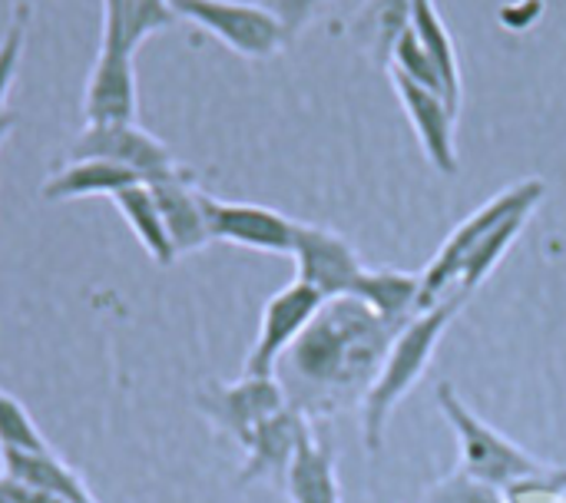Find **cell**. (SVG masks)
I'll list each match as a JSON object with an SVG mask.
<instances>
[{"instance_id": "31", "label": "cell", "mask_w": 566, "mask_h": 503, "mask_svg": "<svg viewBox=\"0 0 566 503\" xmlns=\"http://www.w3.org/2000/svg\"><path fill=\"white\" fill-rule=\"evenodd\" d=\"M113 3H119V0H103V7H113Z\"/></svg>"}, {"instance_id": "11", "label": "cell", "mask_w": 566, "mask_h": 503, "mask_svg": "<svg viewBox=\"0 0 566 503\" xmlns=\"http://www.w3.org/2000/svg\"><path fill=\"white\" fill-rule=\"evenodd\" d=\"M395 83V93L415 126V136L428 156V163L441 172V176H454L461 159H458V113L444 103L441 93L424 90L411 80H405L401 73H388Z\"/></svg>"}, {"instance_id": "27", "label": "cell", "mask_w": 566, "mask_h": 503, "mask_svg": "<svg viewBox=\"0 0 566 503\" xmlns=\"http://www.w3.org/2000/svg\"><path fill=\"white\" fill-rule=\"evenodd\" d=\"M428 503H504V491H497L464 471H454L431 491Z\"/></svg>"}, {"instance_id": "6", "label": "cell", "mask_w": 566, "mask_h": 503, "mask_svg": "<svg viewBox=\"0 0 566 503\" xmlns=\"http://www.w3.org/2000/svg\"><path fill=\"white\" fill-rule=\"evenodd\" d=\"M70 159H103L129 169L139 182L153 186L172 176L189 172L176 163L169 146L156 139L153 133L139 129L136 123H113V126H83V133L73 139Z\"/></svg>"}, {"instance_id": "22", "label": "cell", "mask_w": 566, "mask_h": 503, "mask_svg": "<svg viewBox=\"0 0 566 503\" xmlns=\"http://www.w3.org/2000/svg\"><path fill=\"white\" fill-rule=\"evenodd\" d=\"M113 206L119 209L123 222L133 229V235L139 239V245L146 249V255L156 265H172L179 259L172 242H169V232L163 226V216H159V206L153 199V189L146 182H136V186H126L123 192H116Z\"/></svg>"}, {"instance_id": "14", "label": "cell", "mask_w": 566, "mask_h": 503, "mask_svg": "<svg viewBox=\"0 0 566 503\" xmlns=\"http://www.w3.org/2000/svg\"><path fill=\"white\" fill-rule=\"evenodd\" d=\"M305 431H308V418H302L292 408H285L275 418H269L252 434V441L242 448L245 451V468H242L239 481L242 484L265 481V478L285 481V471H289V464H292V458H295L298 441H302Z\"/></svg>"}, {"instance_id": "2", "label": "cell", "mask_w": 566, "mask_h": 503, "mask_svg": "<svg viewBox=\"0 0 566 503\" xmlns=\"http://www.w3.org/2000/svg\"><path fill=\"white\" fill-rule=\"evenodd\" d=\"M468 305V295L451 289L441 302H434L431 308L418 312L395 338V345L388 348V358L371 385V391L361 401V431H365V448L371 454L381 451L385 444V428L391 411L401 405V398L424 378L448 325L461 315V308Z\"/></svg>"}, {"instance_id": "20", "label": "cell", "mask_w": 566, "mask_h": 503, "mask_svg": "<svg viewBox=\"0 0 566 503\" xmlns=\"http://www.w3.org/2000/svg\"><path fill=\"white\" fill-rule=\"evenodd\" d=\"M411 30L428 50V56L438 66V76L444 83V99L448 106L461 116V96H464V80H461V56L454 46V36L438 10L434 0H411Z\"/></svg>"}, {"instance_id": "30", "label": "cell", "mask_w": 566, "mask_h": 503, "mask_svg": "<svg viewBox=\"0 0 566 503\" xmlns=\"http://www.w3.org/2000/svg\"><path fill=\"white\" fill-rule=\"evenodd\" d=\"M13 126H17V116L7 109V113H0V146L7 143V136L13 133Z\"/></svg>"}, {"instance_id": "23", "label": "cell", "mask_w": 566, "mask_h": 503, "mask_svg": "<svg viewBox=\"0 0 566 503\" xmlns=\"http://www.w3.org/2000/svg\"><path fill=\"white\" fill-rule=\"evenodd\" d=\"M537 209H521V212H514V216H507L501 226H494L488 235H484V242L471 252V259L464 262V269H461V275H458V282H454V289L458 292H464L468 298L491 279V272L504 262V255H507V249L521 239V232L527 229V222H531V216H534Z\"/></svg>"}, {"instance_id": "15", "label": "cell", "mask_w": 566, "mask_h": 503, "mask_svg": "<svg viewBox=\"0 0 566 503\" xmlns=\"http://www.w3.org/2000/svg\"><path fill=\"white\" fill-rule=\"evenodd\" d=\"M0 478L17 481V484H23L30 491L50 494V497H63V501L73 503H96L93 494L86 491L83 478L70 464H63V458H56L53 448H43V451L3 448L0 451Z\"/></svg>"}, {"instance_id": "10", "label": "cell", "mask_w": 566, "mask_h": 503, "mask_svg": "<svg viewBox=\"0 0 566 503\" xmlns=\"http://www.w3.org/2000/svg\"><path fill=\"white\" fill-rule=\"evenodd\" d=\"M206 226L212 242H229L239 249L265 252V255H292L295 242V219L255 206V202H226L216 196H202Z\"/></svg>"}, {"instance_id": "5", "label": "cell", "mask_w": 566, "mask_h": 503, "mask_svg": "<svg viewBox=\"0 0 566 503\" xmlns=\"http://www.w3.org/2000/svg\"><path fill=\"white\" fill-rule=\"evenodd\" d=\"M176 17L202 27L222 46L245 60H269L285 50L289 36L282 23L262 7L245 0H169Z\"/></svg>"}, {"instance_id": "18", "label": "cell", "mask_w": 566, "mask_h": 503, "mask_svg": "<svg viewBox=\"0 0 566 503\" xmlns=\"http://www.w3.org/2000/svg\"><path fill=\"white\" fill-rule=\"evenodd\" d=\"M139 179L116 166V163H103V159H70L63 163L40 189V196L46 202H70V199H90V196H116L126 186H136Z\"/></svg>"}, {"instance_id": "26", "label": "cell", "mask_w": 566, "mask_h": 503, "mask_svg": "<svg viewBox=\"0 0 566 503\" xmlns=\"http://www.w3.org/2000/svg\"><path fill=\"white\" fill-rule=\"evenodd\" d=\"M27 23H30V7L17 3L13 17L0 36V113H7V93L17 80L20 60H23V46H27Z\"/></svg>"}, {"instance_id": "16", "label": "cell", "mask_w": 566, "mask_h": 503, "mask_svg": "<svg viewBox=\"0 0 566 503\" xmlns=\"http://www.w3.org/2000/svg\"><path fill=\"white\" fill-rule=\"evenodd\" d=\"M352 298L368 305L381 322L405 328L421 312V275L401 269H365Z\"/></svg>"}, {"instance_id": "12", "label": "cell", "mask_w": 566, "mask_h": 503, "mask_svg": "<svg viewBox=\"0 0 566 503\" xmlns=\"http://www.w3.org/2000/svg\"><path fill=\"white\" fill-rule=\"evenodd\" d=\"M139 96H136V70L133 56L103 46L96 53V63L86 80L83 93V119L86 126H113V123H136Z\"/></svg>"}, {"instance_id": "28", "label": "cell", "mask_w": 566, "mask_h": 503, "mask_svg": "<svg viewBox=\"0 0 566 503\" xmlns=\"http://www.w3.org/2000/svg\"><path fill=\"white\" fill-rule=\"evenodd\" d=\"M259 3L282 23L289 40H295L315 20V13L325 7V0H259Z\"/></svg>"}, {"instance_id": "7", "label": "cell", "mask_w": 566, "mask_h": 503, "mask_svg": "<svg viewBox=\"0 0 566 503\" xmlns=\"http://www.w3.org/2000/svg\"><path fill=\"white\" fill-rule=\"evenodd\" d=\"M196 405L239 448H245L269 418L289 408L285 391L275 378H249V375H242L232 385L209 381V388L199 391Z\"/></svg>"}, {"instance_id": "1", "label": "cell", "mask_w": 566, "mask_h": 503, "mask_svg": "<svg viewBox=\"0 0 566 503\" xmlns=\"http://www.w3.org/2000/svg\"><path fill=\"white\" fill-rule=\"evenodd\" d=\"M398 332L352 295L325 302L275 368L289 408L312 421L361 405Z\"/></svg>"}, {"instance_id": "25", "label": "cell", "mask_w": 566, "mask_h": 503, "mask_svg": "<svg viewBox=\"0 0 566 503\" xmlns=\"http://www.w3.org/2000/svg\"><path fill=\"white\" fill-rule=\"evenodd\" d=\"M13 448V451H43L50 448L46 438L40 434L36 421L30 418V411L7 391H0V451Z\"/></svg>"}, {"instance_id": "3", "label": "cell", "mask_w": 566, "mask_h": 503, "mask_svg": "<svg viewBox=\"0 0 566 503\" xmlns=\"http://www.w3.org/2000/svg\"><path fill=\"white\" fill-rule=\"evenodd\" d=\"M438 411L444 415V421L451 425L454 438H458V451H461V464L458 471L497 488V491H514V488H527L547 478L544 464L527 454L521 444H514L511 438H504L497 428H491L488 421H481L468 401L454 391L451 381H441L434 391Z\"/></svg>"}, {"instance_id": "8", "label": "cell", "mask_w": 566, "mask_h": 503, "mask_svg": "<svg viewBox=\"0 0 566 503\" xmlns=\"http://www.w3.org/2000/svg\"><path fill=\"white\" fill-rule=\"evenodd\" d=\"M292 259H295V272H298L295 282L315 289L325 302L352 295L355 282L365 272L355 245L342 232H335L328 226H312V222L295 226Z\"/></svg>"}, {"instance_id": "24", "label": "cell", "mask_w": 566, "mask_h": 503, "mask_svg": "<svg viewBox=\"0 0 566 503\" xmlns=\"http://www.w3.org/2000/svg\"><path fill=\"white\" fill-rule=\"evenodd\" d=\"M388 73H401L405 80H411V83H418V86L434 90V93L444 96V83H441V76H438V66H434V60L428 56V50L421 46V40L415 36L411 27H408V30L401 33V40L395 43ZM444 103H448V99H444Z\"/></svg>"}, {"instance_id": "17", "label": "cell", "mask_w": 566, "mask_h": 503, "mask_svg": "<svg viewBox=\"0 0 566 503\" xmlns=\"http://www.w3.org/2000/svg\"><path fill=\"white\" fill-rule=\"evenodd\" d=\"M282 488L292 503H342L338 474H335V451L312 434V425L298 441V451L285 471Z\"/></svg>"}, {"instance_id": "13", "label": "cell", "mask_w": 566, "mask_h": 503, "mask_svg": "<svg viewBox=\"0 0 566 503\" xmlns=\"http://www.w3.org/2000/svg\"><path fill=\"white\" fill-rule=\"evenodd\" d=\"M153 199L159 206L163 226L169 232V242L176 249V255H189L206 249L209 239V226H206V209H202V189L196 186L192 172L153 182Z\"/></svg>"}, {"instance_id": "29", "label": "cell", "mask_w": 566, "mask_h": 503, "mask_svg": "<svg viewBox=\"0 0 566 503\" xmlns=\"http://www.w3.org/2000/svg\"><path fill=\"white\" fill-rule=\"evenodd\" d=\"M0 503H73L63 501V497H50V494H40V491H30L17 481H7L0 478Z\"/></svg>"}, {"instance_id": "4", "label": "cell", "mask_w": 566, "mask_h": 503, "mask_svg": "<svg viewBox=\"0 0 566 503\" xmlns=\"http://www.w3.org/2000/svg\"><path fill=\"white\" fill-rule=\"evenodd\" d=\"M544 196H547V182H544V179H521V182L501 189V192H497L494 199H488L481 209H474V212L444 239V245L434 252V259H431L428 269L421 272V312L431 308L434 302H441V298L454 289V282H458L464 262L471 259V252L484 242V235H488L494 226H501L507 216H514V212H521V209H537V206L544 202Z\"/></svg>"}, {"instance_id": "21", "label": "cell", "mask_w": 566, "mask_h": 503, "mask_svg": "<svg viewBox=\"0 0 566 503\" xmlns=\"http://www.w3.org/2000/svg\"><path fill=\"white\" fill-rule=\"evenodd\" d=\"M411 27V0H365L352 20V40L381 70L391 63V50Z\"/></svg>"}, {"instance_id": "9", "label": "cell", "mask_w": 566, "mask_h": 503, "mask_svg": "<svg viewBox=\"0 0 566 503\" xmlns=\"http://www.w3.org/2000/svg\"><path fill=\"white\" fill-rule=\"evenodd\" d=\"M322 305H325V298L315 289L302 285V282H292L282 292H275L262 308L259 335H255V345H252V352L245 358L242 375H249V378H275V368H279L282 355L302 338V332L312 325V318L318 315Z\"/></svg>"}, {"instance_id": "19", "label": "cell", "mask_w": 566, "mask_h": 503, "mask_svg": "<svg viewBox=\"0 0 566 503\" xmlns=\"http://www.w3.org/2000/svg\"><path fill=\"white\" fill-rule=\"evenodd\" d=\"M176 10L169 0H119L103 7V46H116L123 53H136L146 36L169 30L176 23Z\"/></svg>"}]
</instances>
